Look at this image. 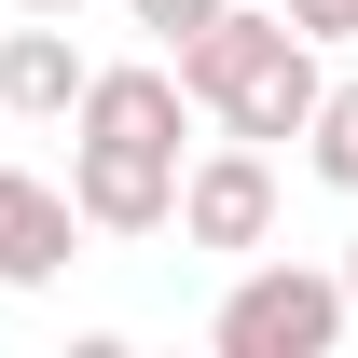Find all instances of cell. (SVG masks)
<instances>
[{
	"instance_id": "cell-2",
	"label": "cell",
	"mask_w": 358,
	"mask_h": 358,
	"mask_svg": "<svg viewBox=\"0 0 358 358\" xmlns=\"http://www.w3.org/2000/svg\"><path fill=\"white\" fill-rule=\"evenodd\" d=\"M358 317H345V275H317V262H248L221 289V317H207V345L221 358H331Z\"/></svg>"
},
{
	"instance_id": "cell-8",
	"label": "cell",
	"mask_w": 358,
	"mask_h": 358,
	"mask_svg": "<svg viewBox=\"0 0 358 358\" xmlns=\"http://www.w3.org/2000/svg\"><path fill=\"white\" fill-rule=\"evenodd\" d=\"M289 28H303V42H345V55H358V0H289Z\"/></svg>"
},
{
	"instance_id": "cell-10",
	"label": "cell",
	"mask_w": 358,
	"mask_h": 358,
	"mask_svg": "<svg viewBox=\"0 0 358 358\" xmlns=\"http://www.w3.org/2000/svg\"><path fill=\"white\" fill-rule=\"evenodd\" d=\"M331 275H345V317H358V234H345V262H331Z\"/></svg>"
},
{
	"instance_id": "cell-1",
	"label": "cell",
	"mask_w": 358,
	"mask_h": 358,
	"mask_svg": "<svg viewBox=\"0 0 358 358\" xmlns=\"http://www.w3.org/2000/svg\"><path fill=\"white\" fill-rule=\"evenodd\" d=\"M166 69H179V96H193L221 138H262V152H275V138H303L317 83H331L317 42L289 28V14H234V0L193 28V42H166Z\"/></svg>"
},
{
	"instance_id": "cell-5",
	"label": "cell",
	"mask_w": 358,
	"mask_h": 358,
	"mask_svg": "<svg viewBox=\"0 0 358 358\" xmlns=\"http://www.w3.org/2000/svg\"><path fill=\"white\" fill-rule=\"evenodd\" d=\"M83 69H96V55L69 42V14H28V28H0V124H69Z\"/></svg>"
},
{
	"instance_id": "cell-7",
	"label": "cell",
	"mask_w": 358,
	"mask_h": 358,
	"mask_svg": "<svg viewBox=\"0 0 358 358\" xmlns=\"http://www.w3.org/2000/svg\"><path fill=\"white\" fill-rule=\"evenodd\" d=\"M303 166L331 179V193H358V83H317V110H303Z\"/></svg>"
},
{
	"instance_id": "cell-3",
	"label": "cell",
	"mask_w": 358,
	"mask_h": 358,
	"mask_svg": "<svg viewBox=\"0 0 358 358\" xmlns=\"http://www.w3.org/2000/svg\"><path fill=\"white\" fill-rule=\"evenodd\" d=\"M179 248H275V152L262 138H207V152H179Z\"/></svg>"
},
{
	"instance_id": "cell-9",
	"label": "cell",
	"mask_w": 358,
	"mask_h": 358,
	"mask_svg": "<svg viewBox=\"0 0 358 358\" xmlns=\"http://www.w3.org/2000/svg\"><path fill=\"white\" fill-rule=\"evenodd\" d=\"M207 14H221V0H138V28H152V42H193Z\"/></svg>"
},
{
	"instance_id": "cell-6",
	"label": "cell",
	"mask_w": 358,
	"mask_h": 358,
	"mask_svg": "<svg viewBox=\"0 0 358 358\" xmlns=\"http://www.w3.org/2000/svg\"><path fill=\"white\" fill-rule=\"evenodd\" d=\"M69 193L55 179H28V166H0V289H55L69 275Z\"/></svg>"
},
{
	"instance_id": "cell-4",
	"label": "cell",
	"mask_w": 358,
	"mask_h": 358,
	"mask_svg": "<svg viewBox=\"0 0 358 358\" xmlns=\"http://www.w3.org/2000/svg\"><path fill=\"white\" fill-rule=\"evenodd\" d=\"M69 221L83 234H166L179 207V152H152V138H69Z\"/></svg>"
},
{
	"instance_id": "cell-11",
	"label": "cell",
	"mask_w": 358,
	"mask_h": 358,
	"mask_svg": "<svg viewBox=\"0 0 358 358\" xmlns=\"http://www.w3.org/2000/svg\"><path fill=\"white\" fill-rule=\"evenodd\" d=\"M14 14H83V0H14Z\"/></svg>"
}]
</instances>
